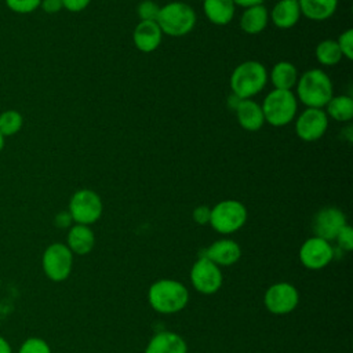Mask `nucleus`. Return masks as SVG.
<instances>
[{
	"label": "nucleus",
	"mask_w": 353,
	"mask_h": 353,
	"mask_svg": "<svg viewBox=\"0 0 353 353\" xmlns=\"http://www.w3.org/2000/svg\"><path fill=\"white\" fill-rule=\"evenodd\" d=\"M295 97L306 108L323 109L334 97L332 81L324 70L317 68L309 69L298 77Z\"/></svg>",
	"instance_id": "f257e3e1"
},
{
	"label": "nucleus",
	"mask_w": 353,
	"mask_h": 353,
	"mask_svg": "<svg viewBox=\"0 0 353 353\" xmlns=\"http://www.w3.org/2000/svg\"><path fill=\"white\" fill-rule=\"evenodd\" d=\"M268 83V70L259 61H244L234 68L230 76V88L240 99H251Z\"/></svg>",
	"instance_id": "f03ea898"
},
{
	"label": "nucleus",
	"mask_w": 353,
	"mask_h": 353,
	"mask_svg": "<svg viewBox=\"0 0 353 353\" xmlns=\"http://www.w3.org/2000/svg\"><path fill=\"white\" fill-rule=\"evenodd\" d=\"M150 306L164 314H171L182 310L188 301L189 292L186 287L175 280H159L149 288Z\"/></svg>",
	"instance_id": "7ed1b4c3"
},
{
	"label": "nucleus",
	"mask_w": 353,
	"mask_h": 353,
	"mask_svg": "<svg viewBox=\"0 0 353 353\" xmlns=\"http://www.w3.org/2000/svg\"><path fill=\"white\" fill-rule=\"evenodd\" d=\"M156 22L163 34L179 37L192 32L196 25V12L188 3L171 1L160 7Z\"/></svg>",
	"instance_id": "20e7f679"
},
{
	"label": "nucleus",
	"mask_w": 353,
	"mask_h": 353,
	"mask_svg": "<svg viewBox=\"0 0 353 353\" xmlns=\"http://www.w3.org/2000/svg\"><path fill=\"white\" fill-rule=\"evenodd\" d=\"M261 108L266 123L273 127H283L295 119L298 99L291 90L274 88L265 97Z\"/></svg>",
	"instance_id": "39448f33"
},
{
	"label": "nucleus",
	"mask_w": 353,
	"mask_h": 353,
	"mask_svg": "<svg viewBox=\"0 0 353 353\" xmlns=\"http://www.w3.org/2000/svg\"><path fill=\"white\" fill-rule=\"evenodd\" d=\"M247 221V208L239 200H222L211 208L210 223L222 234H229L240 228Z\"/></svg>",
	"instance_id": "423d86ee"
},
{
	"label": "nucleus",
	"mask_w": 353,
	"mask_h": 353,
	"mask_svg": "<svg viewBox=\"0 0 353 353\" xmlns=\"http://www.w3.org/2000/svg\"><path fill=\"white\" fill-rule=\"evenodd\" d=\"M68 211L76 223L88 226L101 218L102 200L94 190L80 189L72 194Z\"/></svg>",
	"instance_id": "0eeeda50"
},
{
	"label": "nucleus",
	"mask_w": 353,
	"mask_h": 353,
	"mask_svg": "<svg viewBox=\"0 0 353 353\" xmlns=\"http://www.w3.org/2000/svg\"><path fill=\"white\" fill-rule=\"evenodd\" d=\"M73 265V252L66 244L54 243L43 254V270L52 281H63L69 277Z\"/></svg>",
	"instance_id": "6e6552de"
},
{
	"label": "nucleus",
	"mask_w": 353,
	"mask_h": 353,
	"mask_svg": "<svg viewBox=\"0 0 353 353\" xmlns=\"http://www.w3.org/2000/svg\"><path fill=\"white\" fill-rule=\"evenodd\" d=\"M328 128V116L320 108H306L295 121V132L305 142L320 139Z\"/></svg>",
	"instance_id": "1a4fd4ad"
},
{
	"label": "nucleus",
	"mask_w": 353,
	"mask_h": 353,
	"mask_svg": "<svg viewBox=\"0 0 353 353\" xmlns=\"http://www.w3.org/2000/svg\"><path fill=\"white\" fill-rule=\"evenodd\" d=\"M190 280L193 287L201 294H214L222 285V273L218 265L201 256L197 262H194Z\"/></svg>",
	"instance_id": "9d476101"
},
{
	"label": "nucleus",
	"mask_w": 353,
	"mask_h": 353,
	"mask_svg": "<svg viewBox=\"0 0 353 353\" xmlns=\"http://www.w3.org/2000/svg\"><path fill=\"white\" fill-rule=\"evenodd\" d=\"M299 301L296 288L290 283H277L268 288L265 294V305L274 314H285L292 312Z\"/></svg>",
	"instance_id": "9b49d317"
},
{
	"label": "nucleus",
	"mask_w": 353,
	"mask_h": 353,
	"mask_svg": "<svg viewBox=\"0 0 353 353\" xmlns=\"http://www.w3.org/2000/svg\"><path fill=\"white\" fill-rule=\"evenodd\" d=\"M347 225L345 214L336 207H325L313 218V232L323 240H335L342 228Z\"/></svg>",
	"instance_id": "f8f14e48"
},
{
	"label": "nucleus",
	"mask_w": 353,
	"mask_h": 353,
	"mask_svg": "<svg viewBox=\"0 0 353 353\" xmlns=\"http://www.w3.org/2000/svg\"><path fill=\"white\" fill-rule=\"evenodd\" d=\"M334 256V250L330 241L320 237L307 239L299 251V258L303 266L309 269H321L327 266Z\"/></svg>",
	"instance_id": "ddd939ff"
},
{
	"label": "nucleus",
	"mask_w": 353,
	"mask_h": 353,
	"mask_svg": "<svg viewBox=\"0 0 353 353\" xmlns=\"http://www.w3.org/2000/svg\"><path fill=\"white\" fill-rule=\"evenodd\" d=\"M163 32L156 21H139L132 33V41L141 52H153L161 43Z\"/></svg>",
	"instance_id": "4468645a"
},
{
	"label": "nucleus",
	"mask_w": 353,
	"mask_h": 353,
	"mask_svg": "<svg viewBox=\"0 0 353 353\" xmlns=\"http://www.w3.org/2000/svg\"><path fill=\"white\" fill-rule=\"evenodd\" d=\"M299 18L301 10L298 0H279L269 14V19L279 29H290L295 26Z\"/></svg>",
	"instance_id": "2eb2a0df"
},
{
	"label": "nucleus",
	"mask_w": 353,
	"mask_h": 353,
	"mask_svg": "<svg viewBox=\"0 0 353 353\" xmlns=\"http://www.w3.org/2000/svg\"><path fill=\"white\" fill-rule=\"evenodd\" d=\"M236 117L241 128L247 131H258L265 124L262 108L252 99H241L236 108Z\"/></svg>",
	"instance_id": "dca6fc26"
},
{
	"label": "nucleus",
	"mask_w": 353,
	"mask_h": 353,
	"mask_svg": "<svg viewBox=\"0 0 353 353\" xmlns=\"http://www.w3.org/2000/svg\"><path fill=\"white\" fill-rule=\"evenodd\" d=\"M241 255V250L239 244L233 240H218L211 244L207 250L204 256L214 262L215 265L229 266L239 261Z\"/></svg>",
	"instance_id": "f3484780"
},
{
	"label": "nucleus",
	"mask_w": 353,
	"mask_h": 353,
	"mask_svg": "<svg viewBox=\"0 0 353 353\" xmlns=\"http://www.w3.org/2000/svg\"><path fill=\"white\" fill-rule=\"evenodd\" d=\"M186 352H188V347L185 341L179 335L170 331L156 334L150 339L145 350V353H186Z\"/></svg>",
	"instance_id": "a211bd4d"
},
{
	"label": "nucleus",
	"mask_w": 353,
	"mask_h": 353,
	"mask_svg": "<svg viewBox=\"0 0 353 353\" xmlns=\"http://www.w3.org/2000/svg\"><path fill=\"white\" fill-rule=\"evenodd\" d=\"M203 11L210 22L223 26L233 19L236 6L232 0H203Z\"/></svg>",
	"instance_id": "6ab92c4d"
},
{
	"label": "nucleus",
	"mask_w": 353,
	"mask_h": 353,
	"mask_svg": "<svg viewBox=\"0 0 353 353\" xmlns=\"http://www.w3.org/2000/svg\"><path fill=\"white\" fill-rule=\"evenodd\" d=\"M301 15L310 21L330 19L338 7V0H298Z\"/></svg>",
	"instance_id": "aec40b11"
},
{
	"label": "nucleus",
	"mask_w": 353,
	"mask_h": 353,
	"mask_svg": "<svg viewBox=\"0 0 353 353\" xmlns=\"http://www.w3.org/2000/svg\"><path fill=\"white\" fill-rule=\"evenodd\" d=\"M269 22V11L263 4L252 6L244 10L240 17V28L248 34L261 33Z\"/></svg>",
	"instance_id": "412c9836"
},
{
	"label": "nucleus",
	"mask_w": 353,
	"mask_h": 353,
	"mask_svg": "<svg viewBox=\"0 0 353 353\" xmlns=\"http://www.w3.org/2000/svg\"><path fill=\"white\" fill-rule=\"evenodd\" d=\"M95 243V237L90 226L76 223L68 232V247L77 255L88 254Z\"/></svg>",
	"instance_id": "4be33fe9"
},
{
	"label": "nucleus",
	"mask_w": 353,
	"mask_h": 353,
	"mask_svg": "<svg viewBox=\"0 0 353 353\" xmlns=\"http://www.w3.org/2000/svg\"><path fill=\"white\" fill-rule=\"evenodd\" d=\"M270 81L276 90H291L298 81V69L288 61H280L270 70Z\"/></svg>",
	"instance_id": "5701e85b"
},
{
	"label": "nucleus",
	"mask_w": 353,
	"mask_h": 353,
	"mask_svg": "<svg viewBox=\"0 0 353 353\" xmlns=\"http://www.w3.org/2000/svg\"><path fill=\"white\" fill-rule=\"evenodd\" d=\"M324 108L327 116L336 121H350L353 119V99L349 95H334Z\"/></svg>",
	"instance_id": "b1692460"
},
{
	"label": "nucleus",
	"mask_w": 353,
	"mask_h": 353,
	"mask_svg": "<svg viewBox=\"0 0 353 353\" xmlns=\"http://www.w3.org/2000/svg\"><path fill=\"white\" fill-rule=\"evenodd\" d=\"M314 55L317 62L324 66H334L339 63V61L342 59V52L338 47L336 40H331V39H325L320 41L316 46Z\"/></svg>",
	"instance_id": "393cba45"
},
{
	"label": "nucleus",
	"mask_w": 353,
	"mask_h": 353,
	"mask_svg": "<svg viewBox=\"0 0 353 353\" xmlns=\"http://www.w3.org/2000/svg\"><path fill=\"white\" fill-rule=\"evenodd\" d=\"M22 125H23V117L18 110L8 109L0 113V132L4 138L19 132Z\"/></svg>",
	"instance_id": "a878e982"
},
{
	"label": "nucleus",
	"mask_w": 353,
	"mask_h": 353,
	"mask_svg": "<svg viewBox=\"0 0 353 353\" xmlns=\"http://www.w3.org/2000/svg\"><path fill=\"white\" fill-rule=\"evenodd\" d=\"M6 6L17 14H30L40 7L41 0H4Z\"/></svg>",
	"instance_id": "bb28decb"
},
{
	"label": "nucleus",
	"mask_w": 353,
	"mask_h": 353,
	"mask_svg": "<svg viewBox=\"0 0 353 353\" xmlns=\"http://www.w3.org/2000/svg\"><path fill=\"white\" fill-rule=\"evenodd\" d=\"M18 353H51V349L41 338H28L22 342Z\"/></svg>",
	"instance_id": "cd10ccee"
},
{
	"label": "nucleus",
	"mask_w": 353,
	"mask_h": 353,
	"mask_svg": "<svg viewBox=\"0 0 353 353\" xmlns=\"http://www.w3.org/2000/svg\"><path fill=\"white\" fill-rule=\"evenodd\" d=\"M160 7L152 0H143L138 4L137 14L141 21H156Z\"/></svg>",
	"instance_id": "c85d7f7f"
},
{
	"label": "nucleus",
	"mask_w": 353,
	"mask_h": 353,
	"mask_svg": "<svg viewBox=\"0 0 353 353\" xmlns=\"http://www.w3.org/2000/svg\"><path fill=\"white\" fill-rule=\"evenodd\" d=\"M336 43L342 52V57H345L346 59L350 61L353 58V30L346 29L345 32H342L339 34Z\"/></svg>",
	"instance_id": "c756f323"
},
{
	"label": "nucleus",
	"mask_w": 353,
	"mask_h": 353,
	"mask_svg": "<svg viewBox=\"0 0 353 353\" xmlns=\"http://www.w3.org/2000/svg\"><path fill=\"white\" fill-rule=\"evenodd\" d=\"M339 244V247L345 251H350L353 248V230L349 225H345L342 228V230L338 233L336 239H335Z\"/></svg>",
	"instance_id": "7c9ffc66"
},
{
	"label": "nucleus",
	"mask_w": 353,
	"mask_h": 353,
	"mask_svg": "<svg viewBox=\"0 0 353 353\" xmlns=\"http://www.w3.org/2000/svg\"><path fill=\"white\" fill-rule=\"evenodd\" d=\"M210 215H211V208L207 205H199L193 210V219L199 225L210 223Z\"/></svg>",
	"instance_id": "2f4dec72"
},
{
	"label": "nucleus",
	"mask_w": 353,
	"mask_h": 353,
	"mask_svg": "<svg viewBox=\"0 0 353 353\" xmlns=\"http://www.w3.org/2000/svg\"><path fill=\"white\" fill-rule=\"evenodd\" d=\"M91 0H62L63 8L70 12H80L88 7Z\"/></svg>",
	"instance_id": "473e14b6"
},
{
	"label": "nucleus",
	"mask_w": 353,
	"mask_h": 353,
	"mask_svg": "<svg viewBox=\"0 0 353 353\" xmlns=\"http://www.w3.org/2000/svg\"><path fill=\"white\" fill-rule=\"evenodd\" d=\"M40 8L47 14H55L59 12L63 8V6L62 0H41Z\"/></svg>",
	"instance_id": "72a5a7b5"
},
{
	"label": "nucleus",
	"mask_w": 353,
	"mask_h": 353,
	"mask_svg": "<svg viewBox=\"0 0 353 353\" xmlns=\"http://www.w3.org/2000/svg\"><path fill=\"white\" fill-rule=\"evenodd\" d=\"M72 216L69 214V211H62L55 216V225L58 228H68L72 223Z\"/></svg>",
	"instance_id": "f704fd0d"
},
{
	"label": "nucleus",
	"mask_w": 353,
	"mask_h": 353,
	"mask_svg": "<svg viewBox=\"0 0 353 353\" xmlns=\"http://www.w3.org/2000/svg\"><path fill=\"white\" fill-rule=\"evenodd\" d=\"M234 3V6H240L243 8H248L252 6H259L263 4L265 0H232Z\"/></svg>",
	"instance_id": "c9c22d12"
},
{
	"label": "nucleus",
	"mask_w": 353,
	"mask_h": 353,
	"mask_svg": "<svg viewBox=\"0 0 353 353\" xmlns=\"http://www.w3.org/2000/svg\"><path fill=\"white\" fill-rule=\"evenodd\" d=\"M240 98L237 97V95H234L233 92L229 95V98H228V105H229V108H232V109H234L236 110V108H237V105L240 103Z\"/></svg>",
	"instance_id": "e433bc0d"
},
{
	"label": "nucleus",
	"mask_w": 353,
	"mask_h": 353,
	"mask_svg": "<svg viewBox=\"0 0 353 353\" xmlns=\"http://www.w3.org/2000/svg\"><path fill=\"white\" fill-rule=\"evenodd\" d=\"M0 353H12L10 343L3 336H0Z\"/></svg>",
	"instance_id": "4c0bfd02"
},
{
	"label": "nucleus",
	"mask_w": 353,
	"mask_h": 353,
	"mask_svg": "<svg viewBox=\"0 0 353 353\" xmlns=\"http://www.w3.org/2000/svg\"><path fill=\"white\" fill-rule=\"evenodd\" d=\"M4 143H6V138L1 135V132H0V152L3 150V148H4Z\"/></svg>",
	"instance_id": "58836bf2"
},
{
	"label": "nucleus",
	"mask_w": 353,
	"mask_h": 353,
	"mask_svg": "<svg viewBox=\"0 0 353 353\" xmlns=\"http://www.w3.org/2000/svg\"><path fill=\"white\" fill-rule=\"evenodd\" d=\"M0 284H1V281H0Z\"/></svg>",
	"instance_id": "ea45409f"
}]
</instances>
